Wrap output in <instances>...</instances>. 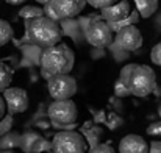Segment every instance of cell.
<instances>
[{"mask_svg": "<svg viewBox=\"0 0 161 153\" xmlns=\"http://www.w3.org/2000/svg\"><path fill=\"white\" fill-rule=\"evenodd\" d=\"M119 78L135 97H147L157 89V75L147 64H125Z\"/></svg>", "mask_w": 161, "mask_h": 153, "instance_id": "1", "label": "cell"}, {"mask_svg": "<svg viewBox=\"0 0 161 153\" xmlns=\"http://www.w3.org/2000/svg\"><path fill=\"white\" fill-rule=\"evenodd\" d=\"M25 38L27 41H30L31 44L42 47V49H49L61 44V28L58 25V22L47 17V16H41V17H35L31 20L25 22Z\"/></svg>", "mask_w": 161, "mask_h": 153, "instance_id": "2", "label": "cell"}, {"mask_svg": "<svg viewBox=\"0 0 161 153\" xmlns=\"http://www.w3.org/2000/svg\"><path fill=\"white\" fill-rule=\"evenodd\" d=\"M74 64H75V55L72 49L66 44H58L53 47L44 49L41 55V67L47 75V80L52 75L69 74L74 69Z\"/></svg>", "mask_w": 161, "mask_h": 153, "instance_id": "3", "label": "cell"}, {"mask_svg": "<svg viewBox=\"0 0 161 153\" xmlns=\"http://www.w3.org/2000/svg\"><path fill=\"white\" fill-rule=\"evenodd\" d=\"M50 123L55 128L70 130L75 127V120L78 117L77 105L70 100H53V103L47 109Z\"/></svg>", "mask_w": 161, "mask_h": 153, "instance_id": "4", "label": "cell"}, {"mask_svg": "<svg viewBox=\"0 0 161 153\" xmlns=\"http://www.w3.org/2000/svg\"><path fill=\"white\" fill-rule=\"evenodd\" d=\"M53 153H86L88 142L85 136L74 130H63L53 136Z\"/></svg>", "mask_w": 161, "mask_h": 153, "instance_id": "5", "label": "cell"}, {"mask_svg": "<svg viewBox=\"0 0 161 153\" xmlns=\"http://www.w3.org/2000/svg\"><path fill=\"white\" fill-rule=\"evenodd\" d=\"M47 89L53 100H70L77 94V80L70 74L52 75L47 80Z\"/></svg>", "mask_w": 161, "mask_h": 153, "instance_id": "6", "label": "cell"}, {"mask_svg": "<svg viewBox=\"0 0 161 153\" xmlns=\"http://www.w3.org/2000/svg\"><path fill=\"white\" fill-rule=\"evenodd\" d=\"M113 30L111 27L108 25L107 20H92L91 24H88L86 30H85V36H86V41L92 46V47H97V49H105L108 47L113 41H114V36H113Z\"/></svg>", "mask_w": 161, "mask_h": 153, "instance_id": "7", "label": "cell"}, {"mask_svg": "<svg viewBox=\"0 0 161 153\" xmlns=\"http://www.w3.org/2000/svg\"><path fill=\"white\" fill-rule=\"evenodd\" d=\"M142 35L136 25H128L116 33L117 46L125 52H136L142 46Z\"/></svg>", "mask_w": 161, "mask_h": 153, "instance_id": "8", "label": "cell"}, {"mask_svg": "<svg viewBox=\"0 0 161 153\" xmlns=\"http://www.w3.org/2000/svg\"><path fill=\"white\" fill-rule=\"evenodd\" d=\"M3 97H5V102L8 106V112L13 116L25 112L28 109V103H30L28 94L22 88H8L3 92Z\"/></svg>", "mask_w": 161, "mask_h": 153, "instance_id": "9", "label": "cell"}, {"mask_svg": "<svg viewBox=\"0 0 161 153\" xmlns=\"http://www.w3.org/2000/svg\"><path fill=\"white\" fill-rule=\"evenodd\" d=\"M59 19L77 17L86 6V0H52L49 3Z\"/></svg>", "mask_w": 161, "mask_h": 153, "instance_id": "10", "label": "cell"}, {"mask_svg": "<svg viewBox=\"0 0 161 153\" xmlns=\"http://www.w3.org/2000/svg\"><path fill=\"white\" fill-rule=\"evenodd\" d=\"M150 144L139 134H127L119 142V153H149Z\"/></svg>", "mask_w": 161, "mask_h": 153, "instance_id": "11", "label": "cell"}, {"mask_svg": "<svg viewBox=\"0 0 161 153\" xmlns=\"http://www.w3.org/2000/svg\"><path fill=\"white\" fill-rule=\"evenodd\" d=\"M131 13H133V9H131L130 0H120V2H117V3L108 6V8H103L102 17L107 22H119V20L127 19Z\"/></svg>", "mask_w": 161, "mask_h": 153, "instance_id": "12", "label": "cell"}, {"mask_svg": "<svg viewBox=\"0 0 161 153\" xmlns=\"http://www.w3.org/2000/svg\"><path fill=\"white\" fill-rule=\"evenodd\" d=\"M80 133L85 136L89 150H92V149H96L97 145L102 144L100 141H102V136H103V128H102L100 125L86 122V123L80 128Z\"/></svg>", "mask_w": 161, "mask_h": 153, "instance_id": "13", "label": "cell"}, {"mask_svg": "<svg viewBox=\"0 0 161 153\" xmlns=\"http://www.w3.org/2000/svg\"><path fill=\"white\" fill-rule=\"evenodd\" d=\"M42 139H44V136L38 131H25L20 136L19 149L24 153H38V149H39Z\"/></svg>", "mask_w": 161, "mask_h": 153, "instance_id": "14", "label": "cell"}, {"mask_svg": "<svg viewBox=\"0 0 161 153\" xmlns=\"http://www.w3.org/2000/svg\"><path fill=\"white\" fill-rule=\"evenodd\" d=\"M136 11L141 14L142 19H149L158 9V0H133Z\"/></svg>", "mask_w": 161, "mask_h": 153, "instance_id": "15", "label": "cell"}, {"mask_svg": "<svg viewBox=\"0 0 161 153\" xmlns=\"http://www.w3.org/2000/svg\"><path fill=\"white\" fill-rule=\"evenodd\" d=\"M20 136L17 131H9L0 138V150H14L20 145Z\"/></svg>", "mask_w": 161, "mask_h": 153, "instance_id": "16", "label": "cell"}, {"mask_svg": "<svg viewBox=\"0 0 161 153\" xmlns=\"http://www.w3.org/2000/svg\"><path fill=\"white\" fill-rule=\"evenodd\" d=\"M11 81H13V69L6 63L0 61V92H5L9 88Z\"/></svg>", "mask_w": 161, "mask_h": 153, "instance_id": "17", "label": "cell"}, {"mask_svg": "<svg viewBox=\"0 0 161 153\" xmlns=\"http://www.w3.org/2000/svg\"><path fill=\"white\" fill-rule=\"evenodd\" d=\"M19 16L22 17V19H25V20H31V19H35V17H41V16H46V13H44V8H41V6H24L20 11H19Z\"/></svg>", "mask_w": 161, "mask_h": 153, "instance_id": "18", "label": "cell"}, {"mask_svg": "<svg viewBox=\"0 0 161 153\" xmlns=\"http://www.w3.org/2000/svg\"><path fill=\"white\" fill-rule=\"evenodd\" d=\"M13 27L9 25V22H6L5 19H0V47H3L5 44H8L13 39Z\"/></svg>", "mask_w": 161, "mask_h": 153, "instance_id": "19", "label": "cell"}, {"mask_svg": "<svg viewBox=\"0 0 161 153\" xmlns=\"http://www.w3.org/2000/svg\"><path fill=\"white\" fill-rule=\"evenodd\" d=\"M114 97H117V99H124V97H128V96H131V92H130V89L122 83V80L120 78H117L116 81H114Z\"/></svg>", "mask_w": 161, "mask_h": 153, "instance_id": "20", "label": "cell"}, {"mask_svg": "<svg viewBox=\"0 0 161 153\" xmlns=\"http://www.w3.org/2000/svg\"><path fill=\"white\" fill-rule=\"evenodd\" d=\"M105 125H107L109 130H117L119 127L124 125V119H122L119 114H116V112H109V114L107 116V122H105Z\"/></svg>", "mask_w": 161, "mask_h": 153, "instance_id": "21", "label": "cell"}, {"mask_svg": "<svg viewBox=\"0 0 161 153\" xmlns=\"http://www.w3.org/2000/svg\"><path fill=\"white\" fill-rule=\"evenodd\" d=\"M13 125H14V116L8 112V114L5 116V119L0 120V138H2L3 134L9 133V131L13 130Z\"/></svg>", "mask_w": 161, "mask_h": 153, "instance_id": "22", "label": "cell"}, {"mask_svg": "<svg viewBox=\"0 0 161 153\" xmlns=\"http://www.w3.org/2000/svg\"><path fill=\"white\" fill-rule=\"evenodd\" d=\"M88 5H91L92 8H97V9H103V8H108L114 3H117V0H86Z\"/></svg>", "mask_w": 161, "mask_h": 153, "instance_id": "23", "label": "cell"}, {"mask_svg": "<svg viewBox=\"0 0 161 153\" xmlns=\"http://www.w3.org/2000/svg\"><path fill=\"white\" fill-rule=\"evenodd\" d=\"M89 111H91V112H92V116H94V117H92V122H94V123L100 125V123H105V122H107V116L108 114L103 111V109H92V108H91Z\"/></svg>", "mask_w": 161, "mask_h": 153, "instance_id": "24", "label": "cell"}, {"mask_svg": "<svg viewBox=\"0 0 161 153\" xmlns=\"http://www.w3.org/2000/svg\"><path fill=\"white\" fill-rule=\"evenodd\" d=\"M150 59H152L153 64H157V66L161 67V41L158 44H155L153 49L150 50Z\"/></svg>", "mask_w": 161, "mask_h": 153, "instance_id": "25", "label": "cell"}, {"mask_svg": "<svg viewBox=\"0 0 161 153\" xmlns=\"http://www.w3.org/2000/svg\"><path fill=\"white\" fill-rule=\"evenodd\" d=\"M147 134L149 136H153V138H161V120L158 122H152L149 127H147Z\"/></svg>", "mask_w": 161, "mask_h": 153, "instance_id": "26", "label": "cell"}, {"mask_svg": "<svg viewBox=\"0 0 161 153\" xmlns=\"http://www.w3.org/2000/svg\"><path fill=\"white\" fill-rule=\"evenodd\" d=\"M89 153H116V152H114V149H113L109 144H100V145H97L96 149L89 150Z\"/></svg>", "mask_w": 161, "mask_h": 153, "instance_id": "27", "label": "cell"}, {"mask_svg": "<svg viewBox=\"0 0 161 153\" xmlns=\"http://www.w3.org/2000/svg\"><path fill=\"white\" fill-rule=\"evenodd\" d=\"M6 114H8V106H6V102H5V97L0 96V120L5 119Z\"/></svg>", "mask_w": 161, "mask_h": 153, "instance_id": "28", "label": "cell"}, {"mask_svg": "<svg viewBox=\"0 0 161 153\" xmlns=\"http://www.w3.org/2000/svg\"><path fill=\"white\" fill-rule=\"evenodd\" d=\"M149 153H161V142L160 141L150 142V150H149Z\"/></svg>", "mask_w": 161, "mask_h": 153, "instance_id": "29", "label": "cell"}, {"mask_svg": "<svg viewBox=\"0 0 161 153\" xmlns=\"http://www.w3.org/2000/svg\"><path fill=\"white\" fill-rule=\"evenodd\" d=\"M6 3H9V5H20V3H24V2H27V0H5Z\"/></svg>", "mask_w": 161, "mask_h": 153, "instance_id": "30", "label": "cell"}, {"mask_svg": "<svg viewBox=\"0 0 161 153\" xmlns=\"http://www.w3.org/2000/svg\"><path fill=\"white\" fill-rule=\"evenodd\" d=\"M52 0H36V3H39V5H47V3H50Z\"/></svg>", "mask_w": 161, "mask_h": 153, "instance_id": "31", "label": "cell"}, {"mask_svg": "<svg viewBox=\"0 0 161 153\" xmlns=\"http://www.w3.org/2000/svg\"><path fill=\"white\" fill-rule=\"evenodd\" d=\"M0 153H13V150H0Z\"/></svg>", "mask_w": 161, "mask_h": 153, "instance_id": "32", "label": "cell"}, {"mask_svg": "<svg viewBox=\"0 0 161 153\" xmlns=\"http://www.w3.org/2000/svg\"><path fill=\"white\" fill-rule=\"evenodd\" d=\"M158 116H160V119H161V103H160V106H158Z\"/></svg>", "mask_w": 161, "mask_h": 153, "instance_id": "33", "label": "cell"}]
</instances>
